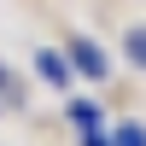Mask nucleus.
I'll return each mask as SVG.
<instances>
[{
  "label": "nucleus",
  "mask_w": 146,
  "mask_h": 146,
  "mask_svg": "<svg viewBox=\"0 0 146 146\" xmlns=\"http://www.w3.org/2000/svg\"><path fill=\"white\" fill-rule=\"evenodd\" d=\"M35 70H41V76L53 82L58 94H64L70 82H76V70H70V58H64V53H53V47H41V53H35Z\"/></svg>",
  "instance_id": "obj_1"
},
{
  "label": "nucleus",
  "mask_w": 146,
  "mask_h": 146,
  "mask_svg": "<svg viewBox=\"0 0 146 146\" xmlns=\"http://www.w3.org/2000/svg\"><path fill=\"white\" fill-rule=\"evenodd\" d=\"M70 70H82L88 82H105V53L94 41H70Z\"/></svg>",
  "instance_id": "obj_2"
},
{
  "label": "nucleus",
  "mask_w": 146,
  "mask_h": 146,
  "mask_svg": "<svg viewBox=\"0 0 146 146\" xmlns=\"http://www.w3.org/2000/svg\"><path fill=\"white\" fill-rule=\"evenodd\" d=\"M70 123H76L82 135H94V129H100V105H88V100H70Z\"/></svg>",
  "instance_id": "obj_3"
},
{
  "label": "nucleus",
  "mask_w": 146,
  "mask_h": 146,
  "mask_svg": "<svg viewBox=\"0 0 146 146\" xmlns=\"http://www.w3.org/2000/svg\"><path fill=\"white\" fill-rule=\"evenodd\" d=\"M111 146H146V129H140V123H123V129L111 135Z\"/></svg>",
  "instance_id": "obj_4"
},
{
  "label": "nucleus",
  "mask_w": 146,
  "mask_h": 146,
  "mask_svg": "<svg viewBox=\"0 0 146 146\" xmlns=\"http://www.w3.org/2000/svg\"><path fill=\"white\" fill-rule=\"evenodd\" d=\"M129 53H135L140 64H146V29H135V35H129Z\"/></svg>",
  "instance_id": "obj_5"
},
{
  "label": "nucleus",
  "mask_w": 146,
  "mask_h": 146,
  "mask_svg": "<svg viewBox=\"0 0 146 146\" xmlns=\"http://www.w3.org/2000/svg\"><path fill=\"white\" fill-rule=\"evenodd\" d=\"M82 146H111V135H105V129H94V135H82Z\"/></svg>",
  "instance_id": "obj_6"
},
{
  "label": "nucleus",
  "mask_w": 146,
  "mask_h": 146,
  "mask_svg": "<svg viewBox=\"0 0 146 146\" xmlns=\"http://www.w3.org/2000/svg\"><path fill=\"white\" fill-rule=\"evenodd\" d=\"M6 94H12V76H6V70H0V100H6Z\"/></svg>",
  "instance_id": "obj_7"
}]
</instances>
